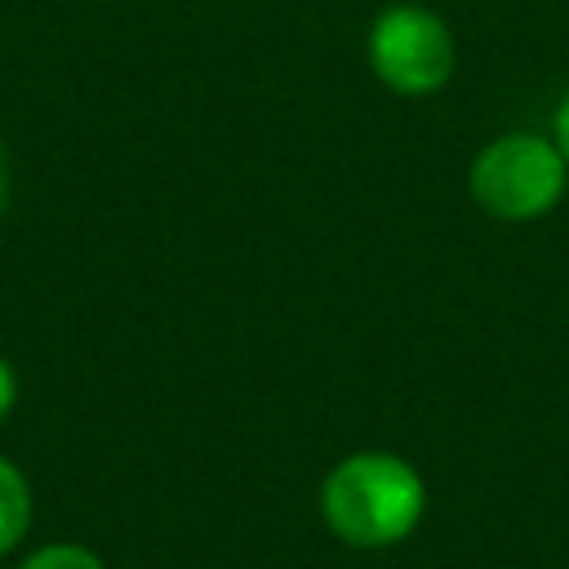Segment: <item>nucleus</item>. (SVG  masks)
Wrapping results in <instances>:
<instances>
[{
	"label": "nucleus",
	"instance_id": "39448f33",
	"mask_svg": "<svg viewBox=\"0 0 569 569\" xmlns=\"http://www.w3.org/2000/svg\"><path fill=\"white\" fill-rule=\"evenodd\" d=\"M18 569H107V565L98 560V551L80 542H49V547H36Z\"/></svg>",
	"mask_w": 569,
	"mask_h": 569
},
{
	"label": "nucleus",
	"instance_id": "6e6552de",
	"mask_svg": "<svg viewBox=\"0 0 569 569\" xmlns=\"http://www.w3.org/2000/svg\"><path fill=\"white\" fill-rule=\"evenodd\" d=\"M9 204V164H4V151H0V213Z\"/></svg>",
	"mask_w": 569,
	"mask_h": 569
},
{
	"label": "nucleus",
	"instance_id": "f257e3e1",
	"mask_svg": "<svg viewBox=\"0 0 569 569\" xmlns=\"http://www.w3.org/2000/svg\"><path fill=\"white\" fill-rule=\"evenodd\" d=\"M427 511V485L413 462L387 449H360L320 480V516L329 533L356 551L405 542Z\"/></svg>",
	"mask_w": 569,
	"mask_h": 569
},
{
	"label": "nucleus",
	"instance_id": "f03ea898",
	"mask_svg": "<svg viewBox=\"0 0 569 569\" xmlns=\"http://www.w3.org/2000/svg\"><path fill=\"white\" fill-rule=\"evenodd\" d=\"M565 182L569 160L560 156L556 138L538 133H502L485 142L467 173L471 200L498 222H533L551 213L565 196Z\"/></svg>",
	"mask_w": 569,
	"mask_h": 569
},
{
	"label": "nucleus",
	"instance_id": "0eeeda50",
	"mask_svg": "<svg viewBox=\"0 0 569 569\" xmlns=\"http://www.w3.org/2000/svg\"><path fill=\"white\" fill-rule=\"evenodd\" d=\"M13 400H18V373H13V365L0 356V422L9 418Z\"/></svg>",
	"mask_w": 569,
	"mask_h": 569
},
{
	"label": "nucleus",
	"instance_id": "423d86ee",
	"mask_svg": "<svg viewBox=\"0 0 569 569\" xmlns=\"http://www.w3.org/2000/svg\"><path fill=\"white\" fill-rule=\"evenodd\" d=\"M551 138H556L560 156L569 160V89H565V93H560V102H556V116H551Z\"/></svg>",
	"mask_w": 569,
	"mask_h": 569
},
{
	"label": "nucleus",
	"instance_id": "20e7f679",
	"mask_svg": "<svg viewBox=\"0 0 569 569\" xmlns=\"http://www.w3.org/2000/svg\"><path fill=\"white\" fill-rule=\"evenodd\" d=\"M31 525V489H27V476L0 458V556H9L22 533Z\"/></svg>",
	"mask_w": 569,
	"mask_h": 569
},
{
	"label": "nucleus",
	"instance_id": "7ed1b4c3",
	"mask_svg": "<svg viewBox=\"0 0 569 569\" xmlns=\"http://www.w3.org/2000/svg\"><path fill=\"white\" fill-rule=\"evenodd\" d=\"M373 76L400 98L440 93L458 67V44L445 18L427 4H391L369 27Z\"/></svg>",
	"mask_w": 569,
	"mask_h": 569
}]
</instances>
